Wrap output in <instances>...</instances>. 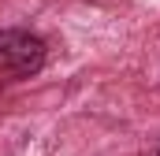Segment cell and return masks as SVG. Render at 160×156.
<instances>
[{
    "instance_id": "obj_2",
    "label": "cell",
    "mask_w": 160,
    "mask_h": 156,
    "mask_svg": "<svg viewBox=\"0 0 160 156\" xmlns=\"http://www.w3.org/2000/svg\"><path fill=\"white\" fill-rule=\"evenodd\" d=\"M157 156H160V149H157Z\"/></svg>"
},
{
    "instance_id": "obj_1",
    "label": "cell",
    "mask_w": 160,
    "mask_h": 156,
    "mask_svg": "<svg viewBox=\"0 0 160 156\" xmlns=\"http://www.w3.org/2000/svg\"><path fill=\"white\" fill-rule=\"evenodd\" d=\"M48 63V45L41 34L26 26H8L0 30V75L11 78H34Z\"/></svg>"
}]
</instances>
